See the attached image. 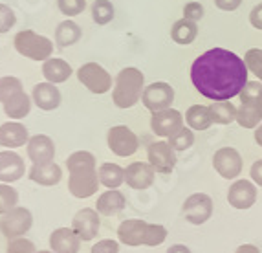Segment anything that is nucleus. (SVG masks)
<instances>
[{
    "label": "nucleus",
    "mask_w": 262,
    "mask_h": 253,
    "mask_svg": "<svg viewBox=\"0 0 262 253\" xmlns=\"http://www.w3.org/2000/svg\"><path fill=\"white\" fill-rule=\"evenodd\" d=\"M248 66L236 53L226 48H211L191 66L192 87L214 101H231L248 85Z\"/></svg>",
    "instance_id": "obj_1"
},
{
    "label": "nucleus",
    "mask_w": 262,
    "mask_h": 253,
    "mask_svg": "<svg viewBox=\"0 0 262 253\" xmlns=\"http://www.w3.org/2000/svg\"><path fill=\"white\" fill-rule=\"evenodd\" d=\"M70 171L68 189L75 198H88L96 195L99 187V175L96 169V156L88 151H77L66 160Z\"/></svg>",
    "instance_id": "obj_2"
},
{
    "label": "nucleus",
    "mask_w": 262,
    "mask_h": 253,
    "mask_svg": "<svg viewBox=\"0 0 262 253\" xmlns=\"http://www.w3.org/2000/svg\"><path fill=\"white\" fill-rule=\"evenodd\" d=\"M118 237L127 246H160L167 239L162 224H149L140 218H128L119 224Z\"/></svg>",
    "instance_id": "obj_3"
},
{
    "label": "nucleus",
    "mask_w": 262,
    "mask_h": 253,
    "mask_svg": "<svg viewBox=\"0 0 262 253\" xmlns=\"http://www.w3.org/2000/svg\"><path fill=\"white\" fill-rule=\"evenodd\" d=\"M143 85H145V75L141 70L128 66L123 68L116 77L112 92V101L118 109H130L143 96Z\"/></svg>",
    "instance_id": "obj_4"
},
{
    "label": "nucleus",
    "mask_w": 262,
    "mask_h": 253,
    "mask_svg": "<svg viewBox=\"0 0 262 253\" xmlns=\"http://www.w3.org/2000/svg\"><path fill=\"white\" fill-rule=\"evenodd\" d=\"M242 105L236 110V123L244 129H257L262 123V83L248 81L241 92Z\"/></svg>",
    "instance_id": "obj_5"
},
{
    "label": "nucleus",
    "mask_w": 262,
    "mask_h": 253,
    "mask_svg": "<svg viewBox=\"0 0 262 253\" xmlns=\"http://www.w3.org/2000/svg\"><path fill=\"white\" fill-rule=\"evenodd\" d=\"M13 43H15V50L22 57H28L31 61H48L53 52L52 40L31 30L18 31L17 35H15Z\"/></svg>",
    "instance_id": "obj_6"
},
{
    "label": "nucleus",
    "mask_w": 262,
    "mask_h": 253,
    "mask_svg": "<svg viewBox=\"0 0 262 253\" xmlns=\"http://www.w3.org/2000/svg\"><path fill=\"white\" fill-rule=\"evenodd\" d=\"M31 224H33V217H31L30 209L15 207L9 213L2 215V218H0V231L8 240H13L26 235L30 231Z\"/></svg>",
    "instance_id": "obj_7"
},
{
    "label": "nucleus",
    "mask_w": 262,
    "mask_h": 253,
    "mask_svg": "<svg viewBox=\"0 0 262 253\" xmlns=\"http://www.w3.org/2000/svg\"><path fill=\"white\" fill-rule=\"evenodd\" d=\"M79 83H83L92 94H106L112 88V77L97 62H86L77 70Z\"/></svg>",
    "instance_id": "obj_8"
},
{
    "label": "nucleus",
    "mask_w": 262,
    "mask_h": 253,
    "mask_svg": "<svg viewBox=\"0 0 262 253\" xmlns=\"http://www.w3.org/2000/svg\"><path fill=\"white\" fill-rule=\"evenodd\" d=\"M182 215L187 222L200 226L206 224L213 215V198L206 193H194L182 205Z\"/></svg>",
    "instance_id": "obj_9"
},
{
    "label": "nucleus",
    "mask_w": 262,
    "mask_h": 253,
    "mask_svg": "<svg viewBox=\"0 0 262 253\" xmlns=\"http://www.w3.org/2000/svg\"><path fill=\"white\" fill-rule=\"evenodd\" d=\"M106 141H108V149L116 156L127 158L138 151L140 147V140L138 136L125 125H116L112 126L106 134Z\"/></svg>",
    "instance_id": "obj_10"
},
{
    "label": "nucleus",
    "mask_w": 262,
    "mask_h": 253,
    "mask_svg": "<svg viewBox=\"0 0 262 253\" xmlns=\"http://www.w3.org/2000/svg\"><path fill=\"white\" fill-rule=\"evenodd\" d=\"M141 101H143L145 109L150 110V112L170 109L172 101H174V88L165 81H156L143 90Z\"/></svg>",
    "instance_id": "obj_11"
},
{
    "label": "nucleus",
    "mask_w": 262,
    "mask_h": 253,
    "mask_svg": "<svg viewBox=\"0 0 262 253\" xmlns=\"http://www.w3.org/2000/svg\"><path fill=\"white\" fill-rule=\"evenodd\" d=\"M182 129H184V116L176 109H165L160 110V112H152L150 131L158 138H172Z\"/></svg>",
    "instance_id": "obj_12"
},
{
    "label": "nucleus",
    "mask_w": 262,
    "mask_h": 253,
    "mask_svg": "<svg viewBox=\"0 0 262 253\" xmlns=\"http://www.w3.org/2000/svg\"><path fill=\"white\" fill-rule=\"evenodd\" d=\"M147 158H149V163L154 167L156 173H162V175H169L170 171L176 167V151L170 147L169 141H154L147 149Z\"/></svg>",
    "instance_id": "obj_13"
},
{
    "label": "nucleus",
    "mask_w": 262,
    "mask_h": 253,
    "mask_svg": "<svg viewBox=\"0 0 262 253\" xmlns=\"http://www.w3.org/2000/svg\"><path fill=\"white\" fill-rule=\"evenodd\" d=\"M213 167L222 178L233 180L242 173V156L233 147L219 149L213 156Z\"/></svg>",
    "instance_id": "obj_14"
},
{
    "label": "nucleus",
    "mask_w": 262,
    "mask_h": 253,
    "mask_svg": "<svg viewBox=\"0 0 262 253\" xmlns=\"http://www.w3.org/2000/svg\"><path fill=\"white\" fill-rule=\"evenodd\" d=\"M227 202L235 209H249L257 202V185L249 180H236L227 191Z\"/></svg>",
    "instance_id": "obj_15"
},
{
    "label": "nucleus",
    "mask_w": 262,
    "mask_h": 253,
    "mask_svg": "<svg viewBox=\"0 0 262 253\" xmlns=\"http://www.w3.org/2000/svg\"><path fill=\"white\" fill-rule=\"evenodd\" d=\"M72 229L77 233L81 240H94L99 233V213L90 207L77 211L72 220Z\"/></svg>",
    "instance_id": "obj_16"
},
{
    "label": "nucleus",
    "mask_w": 262,
    "mask_h": 253,
    "mask_svg": "<svg viewBox=\"0 0 262 253\" xmlns=\"http://www.w3.org/2000/svg\"><path fill=\"white\" fill-rule=\"evenodd\" d=\"M154 175H156V171L150 163L134 162L125 169V182L128 187L136 189V191H143L154 183Z\"/></svg>",
    "instance_id": "obj_17"
},
{
    "label": "nucleus",
    "mask_w": 262,
    "mask_h": 253,
    "mask_svg": "<svg viewBox=\"0 0 262 253\" xmlns=\"http://www.w3.org/2000/svg\"><path fill=\"white\" fill-rule=\"evenodd\" d=\"M28 156H30L33 165L53 162V156H55V145H53L52 138H48L46 134L31 136L30 141H28Z\"/></svg>",
    "instance_id": "obj_18"
},
{
    "label": "nucleus",
    "mask_w": 262,
    "mask_h": 253,
    "mask_svg": "<svg viewBox=\"0 0 262 253\" xmlns=\"http://www.w3.org/2000/svg\"><path fill=\"white\" fill-rule=\"evenodd\" d=\"M24 160L13 151H2L0 153V182L2 183H11L17 182L24 176Z\"/></svg>",
    "instance_id": "obj_19"
},
{
    "label": "nucleus",
    "mask_w": 262,
    "mask_h": 253,
    "mask_svg": "<svg viewBox=\"0 0 262 253\" xmlns=\"http://www.w3.org/2000/svg\"><path fill=\"white\" fill-rule=\"evenodd\" d=\"M30 141V134L24 125L17 121H8L0 125V145L6 149H18L24 147V143Z\"/></svg>",
    "instance_id": "obj_20"
},
{
    "label": "nucleus",
    "mask_w": 262,
    "mask_h": 253,
    "mask_svg": "<svg viewBox=\"0 0 262 253\" xmlns=\"http://www.w3.org/2000/svg\"><path fill=\"white\" fill-rule=\"evenodd\" d=\"M50 248L53 253H77L81 248V239L74 229L59 227L50 235Z\"/></svg>",
    "instance_id": "obj_21"
},
{
    "label": "nucleus",
    "mask_w": 262,
    "mask_h": 253,
    "mask_svg": "<svg viewBox=\"0 0 262 253\" xmlns=\"http://www.w3.org/2000/svg\"><path fill=\"white\" fill-rule=\"evenodd\" d=\"M31 97H33V103L39 107L40 110H55L57 107L61 105V92L53 83H39L33 87L31 92Z\"/></svg>",
    "instance_id": "obj_22"
},
{
    "label": "nucleus",
    "mask_w": 262,
    "mask_h": 253,
    "mask_svg": "<svg viewBox=\"0 0 262 253\" xmlns=\"http://www.w3.org/2000/svg\"><path fill=\"white\" fill-rule=\"evenodd\" d=\"M125 205H127L125 195L118 189H108L106 193L99 195V198L96 200V211L105 217H114V215L121 213Z\"/></svg>",
    "instance_id": "obj_23"
},
{
    "label": "nucleus",
    "mask_w": 262,
    "mask_h": 253,
    "mask_svg": "<svg viewBox=\"0 0 262 253\" xmlns=\"http://www.w3.org/2000/svg\"><path fill=\"white\" fill-rule=\"evenodd\" d=\"M31 182L44 185V187H52L57 185L62 178V171L57 163L50 162V163H40V165H31L30 173H28Z\"/></svg>",
    "instance_id": "obj_24"
},
{
    "label": "nucleus",
    "mask_w": 262,
    "mask_h": 253,
    "mask_svg": "<svg viewBox=\"0 0 262 253\" xmlns=\"http://www.w3.org/2000/svg\"><path fill=\"white\" fill-rule=\"evenodd\" d=\"M42 75L48 83H64L66 79L72 75V66L62 59H52L44 61L42 65Z\"/></svg>",
    "instance_id": "obj_25"
},
{
    "label": "nucleus",
    "mask_w": 262,
    "mask_h": 253,
    "mask_svg": "<svg viewBox=\"0 0 262 253\" xmlns=\"http://www.w3.org/2000/svg\"><path fill=\"white\" fill-rule=\"evenodd\" d=\"M185 121L192 131H207L213 125V114L206 105H192L185 112Z\"/></svg>",
    "instance_id": "obj_26"
},
{
    "label": "nucleus",
    "mask_w": 262,
    "mask_h": 253,
    "mask_svg": "<svg viewBox=\"0 0 262 253\" xmlns=\"http://www.w3.org/2000/svg\"><path fill=\"white\" fill-rule=\"evenodd\" d=\"M198 37V26L194 20L189 18H180L172 24L170 28V39L174 40L176 44H191L194 43V39Z\"/></svg>",
    "instance_id": "obj_27"
},
{
    "label": "nucleus",
    "mask_w": 262,
    "mask_h": 253,
    "mask_svg": "<svg viewBox=\"0 0 262 253\" xmlns=\"http://www.w3.org/2000/svg\"><path fill=\"white\" fill-rule=\"evenodd\" d=\"M97 175H99V183L106 189H118L125 182V169L118 163H103Z\"/></svg>",
    "instance_id": "obj_28"
},
{
    "label": "nucleus",
    "mask_w": 262,
    "mask_h": 253,
    "mask_svg": "<svg viewBox=\"0 0 262 253\" xmlns=\"http://www.w3.org/2000/svg\"><path fill=\"white\" fill-rule=\"evenodd\" d=\"M2 107H4V114L8 116V118L22 119L30 114L31 99L26 96V92H20V94H17L15 97H11V99H9L8 103H4Z\"/></svg>",
    "instance_id": "obj_29"
},
{
    "label": "nucleus",
    "mask_w": 262,
    "mask_h": 253,
    "mask_svg": "<svg viewBox=\"0 0 262 253\" xmlns=\"http://www.w3.org/2000/svg\"><path fill=\"white\" fill-rule=\"evenodd\" d=\"M81 35H83V31H81V28H79L74 20H64L55 28V43L59 44L61 48L75 44L81 39Z\"/></svg>",
    "instance_id": "obj_30"
},
{
    "label": "nucleus",
    "mask_w": 262,
    "mask_h": 253,
    "mask_svg": "<svg viewBox=\"0 0 262 253\" xmlns=\"http://www.w3.org/2000/svg\"><path fill=\"white\" fill-rule=\"evenodd\" d=\"M211 114H213V123L219 125H229V123L236 121V107L231 101H214L209 107Z\"/></svg>",
    "instance_id": "obj_31"
},
{
    "label": "nucleus",
    "mask_w": 262,
    "mask_h": 253,
    "mask_svg": "<svg viewBox=\"0 0 262 253\" xmlns=\"http://www.w3.org/2000/svg\"><path fill=\"white\" fill-rule=\"evenodd\" d=\"M20 92H24V87H22V81L18 77H13V75L0 77V103L2 105L8 103L17 94H20Z\"/></svg>",
    "instance_id": "obj_32"
},
{
    "label": "nucleus",
    "mask_w": 262,
    "mask_h": 253,
    "mask_svg": "<svg viewBox=\"0 0 262 253\" xmlns=\"http://www.w3.org/2000/svg\"><path fill=\"white\" fill-rule=\"evenodd\" d=\"M92 18L96 24L105 26L114 18V6L108 0H96L92 4Z\"/></svg>",
    "instance_id": "obj_33"
},
{
    "label": "nucleus",
    "mask_w": 262,
    "mask_h": 253,
    "mask_svg": "<svg viewBox=\"0 0 262 253\" xmlns=\"http://www.w3.org/2000/svg\"><path fill=\"white\" fill-rule=\"evenodd\" d=\"M17 202L18 193L11 185H8V183H0V215H6L11 209H15Z\"/></svg>",
    "instance_id": "obj_34"
},
{
    "label": "nucleus",
    "mask_w": 262,
    "mask_h": 253,
    "mask_svg": "<svg viewBox=\"0 0 262 253\" xmlns=\"http://www.w3.org/2000/svg\"><path fill=\"white\" fill-rule=\"evenodd\" d=\"M169 143L174 151H187V149H191L192 143H194V134H192L191 129H185L184 126V129L180 132H176L172 138H169Z\"/></svg>",
    "instance_id": "obj_35"
},
{
    "label": "nucleus",
    "mask_w": 262,
    "mask_h": 253,
    "mask_svg": "<svg viewBox=\"0 0 262 253\" xmlns=\"http://www.w3.org/2000/svg\"><path fill=\"white\" fill-rule=\"evenodd\" d=\"M244 61H246V66H248V70L251 72V74H255L262 81V50H258V48L248 50Z\"/></svg>",
    "instance_id": "obj_36"
},
{
    "label": "nucleus",
    "mask_w": 262,
    "mask_h": 253,
    "mask_svg": "<svg viewBox=\"0 0 262 253\" xmlns=\"http://www.w3.org/2000/svg\"><path fill=\"white\" fill-rule=\"evenodd\" d=\"M57 6H59L62 15L75 17V15L83 13V9L86 8V2L84 0H57Z\"/></svg>",
    "instance_id": "obj_37"
},
{
    "label": "nucleus",
    "mask_w": 262,
    "mask_h": 253,
    "mask_svg": "<svg viewBox=\"0 0 262 253\" xmlns=\"http://www.w3.org/2000/svg\"><path fill=\"white\" fill-rule=\"evenodd\" d=\"M6 253H37V249L31 240L24 239V237H18V239L9 240Z\"/></svg>",
    "instance_id": "obj_38"
},
{
    "label": "nucleus",
    "mask_w": 262,
    "mask_h": 253,
    "mask_svg": "<svg viewBox=\"0 0 262 253\" xmlns=\"http://www.w3.org/2000/svg\"><path fill=\"white\" fill-rule=\"evenodd\" d=\"M15 22H17V17H15L13 9L6 4H0V33L11 30L15 26Z\"/></svg>",
    "instance_id": "obj_39"
},
{
    "label": "nucleus",
    "mask_w": 262,
    "mask_h": 253,
    "mask_svg": "<svg viewBox=\"0 0 262 253\" xmlns=\"http://www.w3.org/2000/svg\"><path fill=\"white\" fill-rule=\"evenodd\" d=\"M204 13L206 11H204V6L200 2H189L184 8V18H189V20L198 22L200 18H204Z\"/></svg>",
    "instance_id": "obj_40"
},
{
    "label": "nucleus",
    "mask_w": 262,
    "mask_h": 253,
    "mask_svg": "<svg viewBox=\"0 0 262 253\" xmlns=\"http://www.w3.org/2000/svg\"><path fill=\"white\" fill-rule=\"evenodd\" d=\"M119 251V244L112 239H103L99 240L97 244L92 246L90 253H118Z\"/></svg>",
    "instance_id": "obj_41"
},
{
    "label": "nucleus",
    "mask_w": 262,
    "mask_h": 253,
    "mask_svg": "<svg viewBox=\"0 0 262 253\" xmlns=\"http://www.w3.org/2000/svg\"><path fill=\"white\" fill-rule=\"evenodd\" d=\"M249 22H251V26L253 28L262 30V2L251 9V13H249Z\"/></svg>",
    "instance_id": "obj_42"
},
{
    "label": "nucleus",
    "mask_w": 262,
    "mask_h": 253,
    "mask_svg": "<svg viewBox=\"0 0 262 253\" xmlns=\"http://www.w3.org/2000/svg\"><path fill=\"white\" fill-rule=\"evenodd\" d=\"M242 4V0H214V6L222 11H235Z\"/></svg>",
    "instance_id": "obj_43"
},
{
    "label": "nucleus",
    "mask_w": 262,
    "mask_h": 253,
    "mask_svg": "<svg viewBox=\"0 0 262 253\" xmlns=\"http://www.w3.org/2000/svg\"><path fill=\"white\" fill-rule=\"evenodd\" d=\"M249 175H251V180H253L257 185H260L262 187V160H257V162L251 165Z\"/></svg>",
    "instance_id": "obj_44"
},
{
    "label": "nucleus",
    "mask_w": 262,
    "mask_h": 253,
    "mask_svg": "<svg viewBox=\"0 0 262 253\" xmlns=\"http://www.w3.org/2000/svg\"><path fill=\"white\" fill-rule=\"evenodd\" d=\"M235 253H260V251H258V248L253 244H242L236 248Z\"/></svg>",
    "instance_id": "obj_45"
},
{
    "label": "nucleus",
    "mask_w": 262,
    "mask_h": 253,
    "mask_svg": "<svg viewBox=\"0 0 262 253\" xmlns=\"http://www.w3.org/2000/svg\"><path fill=\"white\" fill-rule=\"evenodd\" d=\"M165 253H191V249H189L185 244H174V246H170Z\"/></svg>",
    "instance_id": "obj_46"
},
{
    "label": "nucleus",
    "mask_w": 262,
    "mask_h": 253,
    "mask_svg": "<svg viewBox=\"0 0 262 253\" xmlns=\"http://www.w3.org/2000/svg\"><path fill=\"white\" fill-rule=\"evenodd\" d=\"M255 141H257V145L262 147V123L255 129Z\"/></svg>",
    "instance_id": "obj_47"
},
{
    "label": "nucleus",
    "mask_w": 262,
    "mask_h": 253,
    "mask_svg": "<svg viewBox=\"0 0 262 253\" xmlns=\"http://www.w3.org/2000/svg\"><path fill=\"white\" fill-rule=\"evenodd\" d=\"M37 253H53V251H46V249H42V251H37Z\"/></svg>",
    "instance_id": "obj_48"
}]
</instances>
